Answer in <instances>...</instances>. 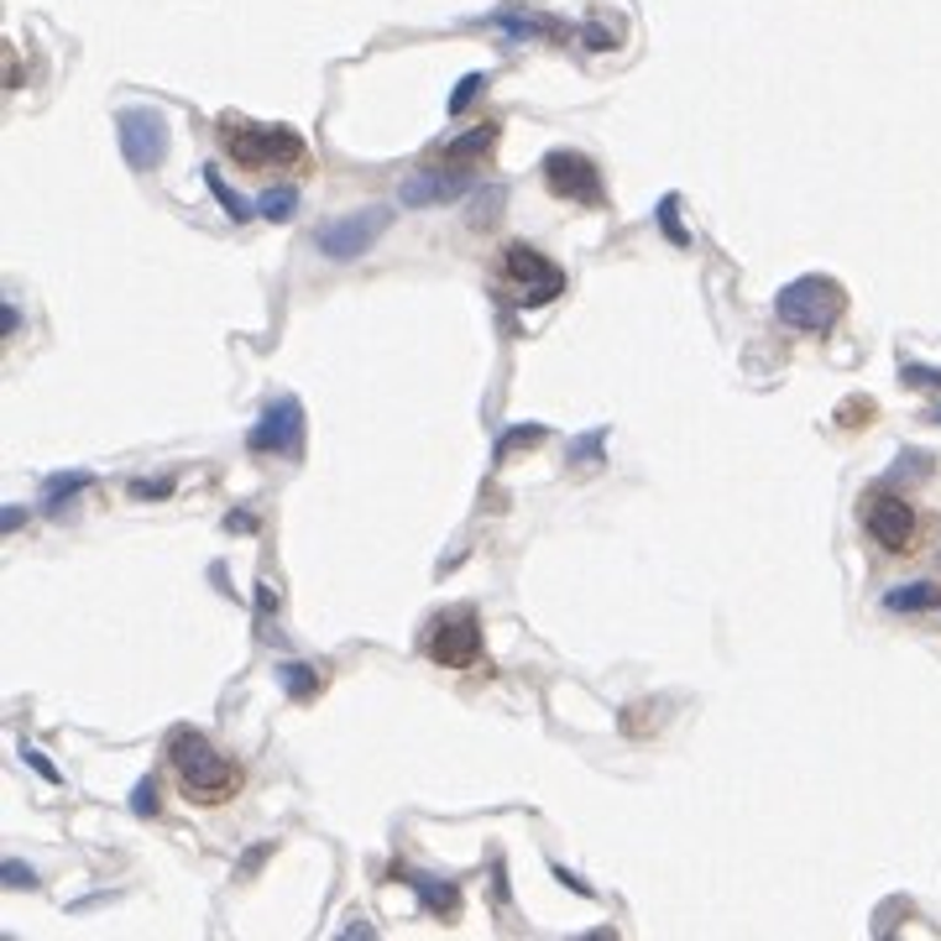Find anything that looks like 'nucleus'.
Returning a JSON list of instances; mask_svg holds the SVG:
<instances>
[{
	"instance_id": "obj_12",
	"label": "nucleus",
	"mask_w": 941,
	"mask_h": 941,
	"mask_svg": "<svg viewBox=\"0 0 941 941\" xmlns=\"http://www.w3.org/2000/svg\"><path fill=\"white\" fill-rule=\"evenodd\" d=\"M884 607L889 613H931V607H941V592L937 581H905L895 592H884Z\"/></svg>"
},
{
	"instance_id": "obj_19",
	"label": "nucleus",
	"mask_w": 941,
	"mask_h": 941,
	"mask_svg": "<svg viewBox=\"0 0 941 941\" xmlns=\"http://www.w3.org/2000/svg\"><path fill=\"white\" fill-rule=\"evenodd\" d=\"M414 889H418V899H424L429 910H439V916H450V910H456V884L429 878V874H414Z\"/></svg>"
},
{
	"instance_id": "obj_20",
	"label": "nucleus",
	"mask_w": 941,
	"mask_h": 941,
	"mask_svg": "<svg viewBox=\"0 0 941 941\" xmlns=\"http://www.w3.org/2000/svg\"><path fill=\"white\" fill-rule=\"evenodd\" d=\"M654 215H659V231H664V236H670L675 246L691 242V236H685V225H680V199H675V194H664V199H659V210H654Z\"/></svg>"
},
{
	"instance_id": "obj_11",
	"label": "nucleus",
	"mask_w": 941,
	"mask_h": 941,
	"mask_svg": "<svg viewBox=\"0 0 941 941\" xmlns=\"http://www.w3.org/2000/svg\"><path fill=\"white\" fill-rule=\"evenodd\" d=\"M477 178L471 168H414V173L397 183V199L408 210H424V204H456V199H471Z\"/></svg>"
},
{
	"instance_id": "obj_30",
	"label": "nucleus",
	"mask_w": 941,
	"mask_h": 941,
	"mask_svg": "<svg viewBox=\"0 0 941 941\" xmlns=\"http://www.w3.org/2000/svg\"><path fill=\"white\" fill-rule=\"evenodd\" d=\"M575 941H617L613 931H592V937H575Z\"/></svg>"
},
{
	"instance_id": "obj_4",
	"label": "nucleus",
	"mask_w": 941,
	"mask_h": 941,
	"mask_svg": "<svg viewBox=\"0 0 941 941\" xmlns=\"http://www.w3.org/2000/svg\"><path fill=\"white\" fill-rule=\"evenodd\" d=\"M497 272L507 278V288H513V299L524 309H539L549 304L560 288H565V272L549 262L545 251H534L528 242H507L503 251H497Z\"/></svg>"
},
{
	"instance_id": "obj_14",
	"label": "nucleus",
	"mask_w": 941,
	"mask_h": 941,
	"mask_svg": "<svg viewBox=\"0 0 941 941\" xmlns=\"http://www.w3.org/2000/svg\"><path fill=\"white\" fill-rule=\"evenodd\" d=\"M492 142H497V126H492V121H486V126H477V132L456 136V142L445 147V168H466V163H471V157H482Z\"/></svg>"
},
{
	"instance_id": "obj_31",
	"label": "nucleus",
	"mask_w": 941,
	"mask_h": 941,
	"mask_svg": "<svg viewBox=\"0 0 941 941\" xmlns=\"http://www.w3.org/2000/svg\"><path fill=\"white\" fill-rule=\"evenodd\" d=\"M931 418H937V424H941V408H937V414H931Z\"/></svg>"
},
{
	"instance_id": "obj_15",
	"label": "nucleus",
	"mask_w": 941,
	"mask_h": 941,
	"mask_svg": "<svg viewBox=\"0 0 941 941\" xmlns=\"http://www.w3.org/2000/svg\"><path fill=\"white\" fill-rule=\"evenodd\" d=\"M204 183H210V194H215L220 204H225V215L236 220V225H246V220H257V204H246V199L236 194V189H231V183H225V178L215 173V163L204 168Z\"/></svg>"
},
{
	"instance_id": "obj_24",
	"label": "nucleus",
	"mask_w": 941,
	"mask_h": 941,
	"mask_svg": "<svg viewBox=\"0 0 941 941\" xmlns=\"http://www.w3.org/2000/svg\"><path fill=\"white\" fill-rule=\"evenodd\" d=\"M5 884H16V889H37V874L26 869L22 858H11V863H5Z\"/></svg>"
},
{
	"instance_id": "obj_9",
	"label": "nucleus",
	"mask_w": 941,
	"mask_h": 941,
	"mask_svg": "<svg viewBox=\"0 0 941 941\" xmlns=\"http://www.w3.org/2000/svg\"><path fill=\"white\" fill-rule=\"evenodd\" d=\"M424 649H429V659L445 664V670H471V664L482 659V623H477V613H445L435 628H429Z\"/></svg>"
},
{
	"instance_id": "obj_26",
	"label": "nucleus",
	"mask_w": 941,
	"mask_h": 941,
	"mask_svg": "<svg viewBox=\"0 0 941 941\" xmlns=\"http://www.w3.org/2000/svg\"><path fill=\"white\" fill-rule=\"evenodd\" d=\"M335 941H377V931L367 926V920H350V926H346V931H340Z\"/></svg>"
},
{
	"instance_id": "obj_6",
	"label": "nucleus",
	"mask_w": 941,
	"mask_h": 941,
	"mask_svg": "<svg viewBox=\"0 0 941 941\" xmlns=\"http://www.w3.org/2000/svg\"><path fill=\"white\" fill-rule=\"evenodd\" d=\"M115 136H121V157H126L132 173L163 168V157H168V121H163V110L126 105L115 115Z\"/></svg>"
},
{
	"instance_id": "obj_25",
	"label": "nucleus",
	"mask_w": 941,
	"mask_h": 941,
	"mask_svg": "<svg viewBox=\"0 0 941 941\" xmlns=\"http://www.w3.org/2000/svg\"><path fill=\"white\" fill-rule=\"evenodd\" d=\"M22 759L32 769H37V774H43L47 785H58V780H64V774H58V769H53V759H43V753H37V748H22Z\"/></svg>"
},
{
	"instance_id": "obj_10",
	"label": "nucleus",
	"mask_w": 941,
	"mask_h": 941,
	"mask_svg": "<svg viewBox=\"0 0 941 941\" xmlns=\"http://www.w3.org/2000/svg\"><path fill=\"white\" fill-rule=\"evenodd\" d=\"M549 194L575 199V204H602V173L586 153H570V147H554V153L539 163Z\"/></svg>"
},
{
	"instance_id": "obj_18",
	"label": "nucleus",
	"mask_w": 941,
	"mask_h": 941,
	"mask_svg": "<svg viewBox=\"0 0 941 941\" xmlns=\"http://www.w3.org/2000/svg\"><path fill=\"white\" fill-rule=\"evenodd\" d=\"M278 680H283V691L293 701L320 696V670H314V664H293V659H288V664H278Z\"/></svg>"
},
{
	"instance_id": "obj_29",
	"label": "nucleus",
	"mask_w": 941,
	"mask_h": 941,
	"mask_svg": "<svg viewBox=\"0 0 941 941\" xmlns=\"http://www.w3.org/2000/svg\"><path fill=\"white\" fill-rule=\"evenodd\" d=\"M22 518H26V507H5L0 513V528H22Z\"/></svg>"
},
{
	"instance_id": "obj_22",
	"label": "nucleus",
	"mask_w": 941,
	"mask_h": 941,
	"mask_svg": "<svg viewBox=\"0 0 941 941\" xmlns=\"http://www.w3.org/2000/svg\"><path fill=\"white\" fill-rule=\"evenodd\" d=\"M899 382H905V388H931V393H941L937 367H910V361H905V367H899Z\"/></svg>"
},
{
	"instance_id": "obj_1",
	"label": "nucleus",
	"mask_w": 941,
	"mask_h": 941,
	"mask_svg": "<svg viewBox=\"0 0 941 941\" xmlns=\"http://www.w3.org/2000/svg\"><path fill=\"white\" fill-rule=\"evenodd\" d=\"M220 147L246 173H293L309 163V142L293 126H267V121H246V115L220 121Z\"/></svg>"
},
{
	"instance_id": "obj_7",
	"label": "nucleus",
	"mask_w": 941,
	"mask_h": 941,
	"mask_svg": "<svg viewBox=\"0 0 941 941\" xmlns=\"http://www.w3.org/2000/svg\"><path fill=\"white\" fill-rule=\"evenodd\" d=\"M858 518H863L869 539H874L884 554H905L910 539H916V507L905 503V497H895L889 486H874V492L863 497V507H858Z\"/></svg>"
},
{
	"instance_id": "obj_21",
	"label": "nucleus",
	"mask_w": 941,
	"mask_h": 941,
	"mask_svg": "<svg viewBox=\"0 0 941 941\" xmlns=\"http://www.w3.org/2000/svg\"><path fill=\"white\" fill-rule=\"evenodd\" d=\"M482 89H486V74H466V79L450 89V115H466V105H471Z\"/></svg>"
},
{
	"instance_id": "obj_16",
	"label": "nucleus",
	"mask_w": 941,
	"mask_h": 941,
	"mask_svg": "<svg viewBox=\"0 0 941 941\" xmlns=\"http://www.w3.org/2000/svg\"><path fill=\"white\" fill-rule=\"evenodd\" d=\"M94 482L89 471H68V477H47V486H43V507L47 513H64V503L68 497H79L85 486Z\"/></svg>"
},
{
	"instance_id": "obj_23",
	"label": "nucleus",
	"mask_w": 941,
	"mask_h": 941,
	"mask_svg": "<svg viewBox=\"0 0 941 941\" xmlns=\"http://www.w3.org/2000/svg\"><path fill=\"white\" fill-rule=\"evenodd\" d=\"M132 806H136V816H157V785L153 780H142V785H136Z\"/></svg>"
},
{
	"instance_id": "obj_13",
	"label": "nucleus",
	"mask_w": 941,
	"mask_h": 941,
	"mask_svg": "<svg viewBox=\"0 0 941 941\" xmlns=\"http://www.w3.org/2000/svg\"><path fill=\"white\" fill-rule=\"evenodd\" d=\"M486 22L497 26V32H507V37H560V22H549V16H524V11H497V16H486Z\"/></svg>"
},
{
	"instance_id": "obj_3",
	"label": "nucleus",
	"mask_w": 941,
	"mask_h": 941,
	"mask_svg": "<svg viewBox=\"0 0 941 941\" xmlns=\"http://www.w3.org/2000/svg\"><path fill=\"white\" fill-rule=\"evenodd\" d=\"M842 304H848V293H842L832 278H821V272H806V278H795V283L780 288V299H774V314H780L789 329L821 335V329H832V325H837Z\"/></svg>"
},
{
	"instance_id": "obj_2",
	"label": "nucleus",
	"mask_w": 941,
	"mask_h": 941,
	"mask_svg": "<svg viewBox=\"0 0 941 941\" xmlns=\"http://www.w3.org/2000/svg\"><path fill=\"white\" fill-rule=\"evenodd\" d=\"M168 759H173V774H178V789L194 800V806H220L242 789V769L231 764L204 732L194 727H178L168 738Z\"/></svg>"
},
{
	"instance_id": "obj_28",
	"label": "nucleus",
	"mask_w": 941,
	"mask_h": 941,
	"mask_svg": "<svg viewBox=\"0 0 941 941\" xmlns=\"http://www.w3.org/2000/svg\"><path fill=\"white\" fill-rule=\"evenodd\" d=\"M168 486H173V477H163V482H136V492H142V497H163Z\"/></svg>"
},
{
	"instance_id": "obj_17",
	"label": "nucleus",
	"mask_w": 941,
	"mask_h": 941,
	"mask_svg": "<svg viewBox=\"0 0 941 941\" xmlns=\"http://www.w3.org/2000/svg\"><path fill=\"white\" fill-rule=\"evenodd\" d=\"M293 210H299V189L293 183H272L267 194H257V215L272 220V225H283Z\"/></svg>"
},
{
	"instance_id": "obj_27",
	"label": "nucleus",
	"mask_w": 941,
	"mask_h": 941,
	"mask_svg": "<svg viewBox=\"0 0 941 941\" xmlns=\"http://www.w3.org/2000/svg\"><path fill=\"white\" fill-rule=\"evenodd\" d=\"M0 329H5V335H16V329H22V314H16L11 299H5V309H0Z\"/></svg>"
},
{
	"instance_id": "obj_5",
	"label": "nucleus",
	"mask_w": 941,
	"mask_h": 941,
	"mask_svg": "<svg viewBox=\"0 0 941 941\" xmlns=\"http://www.w3.org/2000/svg\"><path fill=\"white\" fill-rule=\"evenodd\" d=\"M393 225V210L388 204H367V210H356V215H340V220H325L320 231H314V246H320V257H329V262H356V257H367L377 246V236Z\"/></svg>"
},
{
	"instance_id": "obj_8",
	"label": "nucleus",
	"mask_w": 941,
	"mask_h": 941,
	"mask_svg": "<svg viewBox=\"0 0 941 941\" xmlns=\"http://www.w3.org/2000/svg\"><path fill=\"white\" fill-rule=\"evenodd\" d=\"M246 445H251L257 456H299V450H304V403L293 393L272 397L262 408V418L251 424Z\"/></svg>"
}]
</instances>
